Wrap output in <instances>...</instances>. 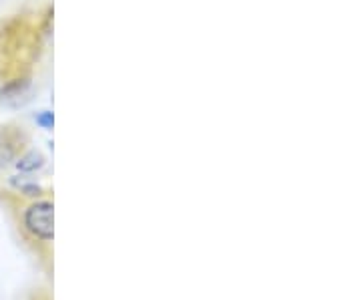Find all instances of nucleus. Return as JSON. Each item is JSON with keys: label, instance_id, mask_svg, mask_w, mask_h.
<instances>
[{"label": "nucleus", "instance_id": "nucleus-1", "mask_svg": "<svg viewBox=\"0 0 362 300\" xmlns=\"http://www.w3.org/2000/svg\"><path fill=\"white\" fill-rule=\"evenodd\" d=\"M54 45V0H25L0 14V101L25 105Z\"/></svg>", "mask_w": 362, "mask_h": 300}, {"label": "nucleus", "instance_id": "nucleus-3", "mask_svg": "<svg viewBox=\"0 0 362 300\" xmlns=\"http://www.w3.org/2000/svg\"><path fill=\"white\" fill-rule=\"evenodd\" d=\"M47 166V157L42 156L30 127L18 121L0 123V183L6 175L16 173L18 178H30Z\"/></svg>", "mask_w": 362, "mask_h": 300}, {"label": "nucleus", "instance_id": "nucleus-4", "mask_svg": "<svg viewBox=\"0 0 362 300\" xmlns=\"http://www.w3.org/2000/svg\"><path fill=\"white\" fill-rule=\"evenodd\" d=\"M21 300H54V290H52L51 282H42V284H35L25 292V296Z\"/></svg>", "mask_w": 362, "mask_h": 300}, {"label": "nucleus", "instance_id": "nucleus-2", "mask_svg": "<svg viewBox=\"0 0 362 300\" xmlns=\"http://www.w3.org/2000/svg\"><path fill=\"white\" fill-rule=\"evenodd\" d=\"M0 209L47 282H54V188L30 180L0 183Z\"/></svg>", "mask_w": 362, "mask_h": 300}]
</instances>
